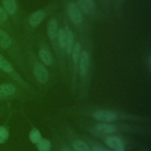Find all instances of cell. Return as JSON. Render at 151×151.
I'll use <instances>...</instances> for the list:
<instances>
[{
	"label": "cell",
	"instance_id": "obj_9",
	"mask_svg": "<svg viewBox=\"0 0 151 151\" xmlns=\"http://www.w3.org/2000/svg\"><path fill=\"white\" fill-rule=\"evenodd\" d=\"M95 130L100 133H113L116 130V127L109 123H99L94 127Z\"/></svg>",
	"mask_w": 151,
	"mask_h": 151
},
{
	"label": "cell",
	"instance_id": "obj_23",
	"mask_svg": "<svg viewBox=\"0 0 151 151\" xmlns=\"http://www.w3.org/2000/svg\"><path fill=\"white\" fill-rule=\"evenodd\" d=\"M93 151H109V150L103 147L96 146L93 147Z\"/></svg>",
	"mask_w": 151,
	"mask_h": 151
},
{
	"label": "cell",
	"instance_id": "obj_1",
	"mask_svg": "<svg viewBox=\"0 0 151 151\" xmlns=\"http://www.w3.org/2000/svg\"><path fill=\"white\" fill-rule=\"evenodd\" d=\"M34 75L36 80L41 84H45L48 80V73L44 65L37 63L34 66Z\"/></svg>",
	"mask_w": 151,
	"mask_h": 151
},
{
	"label": "cell",
	"instance_id": "obj_7",
	"mask_svg": "<svg viewBox=\"0 0 151 151\" xmlns=\"http://www.w3.org/2000/svg\"><path fill=\"white\" fill-rule=\"evenodd\" d=\"M45 17V14L42 11L39 10L33 14L29 17V22L32 27H37L44 20Z\"/></svg>",
	"mask_w": 151,
	"mask_h": 151
},
{
	"label": "cell",
	"instance_id": "obj_13",
	"mask_svg": "<svg viewBox=\"0 0 151 151\" xmlns=\"http://www.w3.org/2000/svg\"><path fill=\"white\" fill-rule=\"evenodd\" d=\"M3 5L4 9L9 14H13L16 11L15 0H4Z\"/></svg>",
	"mask_w": 151,
	"mask_h": 151
},
{
	"label": "cell",
	"instance_id": "obj_12",
	"mask_svg": "<svg viewBox=\"0 0 151 151\" xmlns=\"http://www.w3.org/2000/svg\"><path fill=\"white\" fill-rule=\"evenodd\" d=\"M105 142L108 146L114 149L118 146L123 144L122 139L116 136L107 137L105 139Z\"/></svg>",
	"mask_w": 151,
	"mask_h": 151
},
{
	"label": "cell",
	"instance_id": "obj_24",
	"mask_svg": "<svg viewBox=\"0 0 151 151\" xmlns=\"http://www.w3.org/2000/svg\"><path fill=\"white\" fill-rule=\"evenodd\" d=\"M115 151H125L124 144H123V145L118 146L117 148H116Z\"/></svg>",
	"mask_w": 151,
	"mask_h": 151
},
{
	"label": "cell",
	"instance_id": "obj_11",
	"mask_svg": "<svg viewBox=\"0 0 151 151\" xmlns=\"http://www.w3.org/2000/svg\"><path fill=\"white\" fill-rule=\"evenodd\" d=\"M11 45V40L8 34L0 29V47L4 48H8Z\"/></svg>",
	"mask_w": 151,
	"mask_h": 151
},
{
	"label": "cell",
	"instance_id": "obj_17",
	"mask_svg": "<svg viewBox=\"0 0 151 151\" xmlns=\"http://www.w3.org/2000/svg\"><path fill=\"white\" fill-rule=\"evenodd\" d=\"M0 68L6 73H10L13 70L12 65L1 54H0Z\"/></svg>",
	"mask_w": 151,
	"mask_h": 151
},
{
	"label": "cell",
	"instance_id": "obj_19",
	"mask_svg": "<svg viewBox=\"0 0 151 151\" xmlns=\"http://www.w3.org/2000/svg\"><path fill=\"white\" fill-rule=\"evenodd\" d=\"M80 50L81 46L78 42H76L74 44L71 53L72 54V57L74 63H77L79 60L80 55Z\"/></svg>",
	"mask_w": 151,
	"mask_h": 151
},
{
	"label": "cell",
	"instance_id": "obj_2",
	"mask_svg": "<svg viewBox=\"0 0 151 151\" xmlns=\"http://www.w3.org/2000/svg\"><path fill=\"white\" fill-rule=\"evenodd\" d=\"M93 117L101 122H111L117 119V114L109 110H99L93 113Z\"/></svg>",
	"mask_w": 151,
	"mask_h": 151
},
{
	"label": "cell",
	"instance_id": "obj_16",
	"mask_svg": "<svg viewBox=\"0 0 151 151\" xmlns=\"http://www.w3.org/2000/svg\"><path fill=\"white\" fill-rule=\"evenodd\" d=\"M37 147L39 151H50L51 143L47 139H41L37 143Z\"/></svg>",
	"mask_w": 151,
	"mask_h": 151
},
{
	"label": "cell",
	"instance_id": "obj_15",
	"mask_svg": "<svg viewBox=\"0 0 151 151\" xmlns=\"http://www.w3.org/2000/svg\"><path fill=\"white\" fill-rule=\"evenodd\" d=\"M73 147L74 151H90L88 145L80 140L74 141L73 144Z\"/></svg>",
	"mask_w": 151,
	"mask_h": 151
},
{
	"label": "cell",
	"instance_id": "obj_25",
	"mask_svg": "<svg viewBox=\"0 0 151 151\" xmlns=\"http://www.w3.org/2000/svg\"><path fill=\"white\" fill-rule=\"evenodd\" d=\"M61 151H73V150L68 146H64L62 147V149H61Z\"/></svg>",
	"mask_w": 151,
	"mask_h": 151
},
{
	"label": "cell",
	"instance_id": "obj_14",
	"mask_svg": "<svg viewBox=\"0 0 151 151\" xmlns=\"http://www.w3.org/2000/svg\"><path fill=\"white\" fill-rule=\"evenodd\" d=\"M39 55L41 61L47 65H50L52 63V58L50 52L44 48L39 51Z\"/></svg>",
	"mask_w": 151,
	"mask_h": 151
},
{
	"label": "cell",
	"instance_id": "obj_10",
	"mask_svg": "<svg viewBox=\"0 0 151 151\" xmlns=\"http://www.w3.org/2000/svg\"><path fill=\"white\" fill-rule=\"evenodd\" d=\"M58 24L55 19H51L48 24L47 34L51 40H54L57 35Z\"/></svg>",
	"mask_w": 151,
	"mask_h": 151
},
{
	"label": "cell",
	"instance_id": "obj_18",
	"mask_svg": "<svg viewBox=\"0 0 151 151\" xmlns=\"http://www.w3.org/2000/svg\"><path fill=\"white\" fill-rule=\"evenodd\" d=\"M29 139L33 143H37L41 139V135L40 131L37 128H32L29 133Z\"/></svg>",
	"mask_w": 151,
	"mask_h": 151
},
{
	"label": "cell",
	"instance_id": "obj_3",
	"mask_svg": "<svg viewBox=\"0 0 151 151\" xmlns=\"http://www.w3.org/2000/svg\"><path fill=\"white\" fill-rule=\"evenodd\" d=\"M67 11L68 16L73 23L75 24H80L82 22L83 19V15L76 4H70L68 6Z\"/></svg>",
	"mask_w": 151,
	"mask_h": 151
},
{
	"label": "cell",
	"instance_id": "obj_20",
	"mask_svg": "<svg viewBox=\"0 0 151 151\" xmlns=\"http://www.w3.org/2000/svg\"><path fill=\"white\" fill-rule=\"evenodd\" d=\"M58 44L61 48H65L66 42V33L64 28H60L57 32Z\"/></svg>",
	"mask_w": 151,
	"mask_h": 151
},
{
	"label": "cell",
	"instance_id": "obj_22",
	"mask_svg": "<svg viewBox=\"0 0 151 151\" xmlns=\"http://www.w3.org/2000/svg\"><path fill=\"white\" fill-rule=\"evenodd\" d=\"M8 19V14L5 10L0 6V21H5Z\"/></svg>",
	"mask_w": 151,
	"mask_h": 151
},
{
	"label": "cell",
	"instance_id": "obj_5",
	"mask_svg": "<svg viewBox=\"0 0 151 151\" xmlns=\"http://www.w3.org/2000/svg\"><path fill=\"white\" fill-rule=\"evenodd\" d=\"M80 73L81 76H84L88 70L90 58L87 51H83L80 56Z\"/></svg>",
	"mask_w": 151,
	"mask_h": 151
},
{
	"label": "cell",
	"instance_id": "obj_4",
	"mask_svg": "<svg viewBox=\"0 0 151 151\" xmlns=\"http://www.w3.org/2000/svg\"><path fill=\"white\" fill-rule=\"evenodd\" d=\"M76 5L80 11L86 14H90L95 10V3L93 0H78Z\"/></svg>",
	"mask_w": 151,
	"mask_h": 151
},
{
	"label": "cell",
	"instance_id": "obj_8",
	"mask_svg": "<svg viewBox=\"0 0 151 151\" xmlns=\"http://www.w3.org/2000/svg\"><path fill=\"white\" fill-rule=\"evenodd\" d=\"M66 33V42L65 49L68 54H70L74 45V35L73 31L67 27L65 29Z\"/></svg>",
	"mask_w": 151,
	"mask_h": 151
},
{
	"label": "cell",
	"instance_id": "obj_21",
	"mask_svg": "<svg viewBox=\"0 0 151 151\" xmlns=\"http://www.w3.org/2000/svg\"><path fill=\"white\" fill-rule=\"evenodd\" d=\"M9 133L6 127L0 126V143L6 142L8 138Z\"/></svg>",
	"mask_w": 151,
	"mask_h": 151
},
{
	"label": "cell",
	"instance_id": "obj_6",
	"mask_svg": "<svg viewBox=\"0 0 151 151\" xmlns=\"http://www.w3.org/2000/svg\"><path fill=\"white\" fill-rule=\"evenodd\" d=\"M16 92V87L10 83L0 84V98H6L14 94Z\"/></svg>",
	"mask_w": 151,
	"mask_h": 151
}]
</instances>
